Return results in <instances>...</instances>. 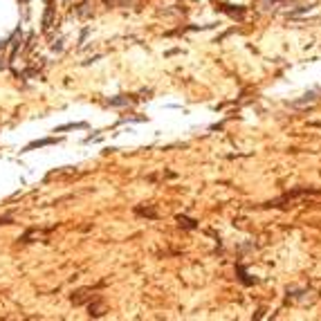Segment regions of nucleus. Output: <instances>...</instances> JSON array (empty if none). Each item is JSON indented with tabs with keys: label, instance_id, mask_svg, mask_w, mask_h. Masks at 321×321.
Here are the masks:
<instances>
[]
</instances>
